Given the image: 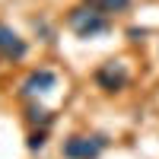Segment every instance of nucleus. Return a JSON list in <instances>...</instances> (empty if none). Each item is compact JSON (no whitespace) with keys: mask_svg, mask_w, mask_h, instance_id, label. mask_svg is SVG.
Listing matches in <instances>:
<instances>
[{"mask_svg":"<svg viewBox=\"0 0 159 159\" xmlns=\"http://www.w3.org/2000/svg\"><path fill=\"white\" fill-rule=\"evenodd\" d=\"M67 25L73 29V35H76V38H99V35H105V32L111 29L108 16H105V13H99L92 3L70 10V16H67Z\"/></svg>","mask_w":159,"mask_h":159,"instance_id":"nucleus-1","label":"nucleus"},{"mask_svg":"<svg viewBox=\"0 0 159 159\" xmlns=\"http://www.w3.org/2000/svg\"><path fill=\"white\" fill-rule=\"evenodd\" d=\"M105 147H108V140L102 134H89V137L80 134L64 143V159H99Z\"/></svg>","mask_w":159,"mask_h":159,"instance_id":"nucleus-2","label":"nucleus"},{"mask_svg":"<svg viewBox=\"0 0 159 159\" xmlns=\"http://www.w3.org/2000/svg\"><path fill=\"white\" fill-rule=\"evenodd\" d=\"M127 80H130V73H127V67H124L121 61H105L102 67L96 70V83H99L105 92H118V89H124Z\"/></svg>","mask_w":159,"mask_h":159,"instance_id":"nucleus-3","label":"nucleus"},{"mask_svg":"<svg viewBox=\"0 0 159 159\" xmlns=\"http://www.w3.org/2000/svg\"><path fill=\"white\" fill-rule=\"evenodd\" d=\"M25 51H29L25 38L16 29H10L7 22H0V57H3V61H22Z\"/></svg>","mask_w":159,"mask_h":159,"instance_id":"nucleus-4","label":"nucleus"},{"mask_svg":"<svg viewBox=\"0 0 159 159\" xmlns=\"http://www.w3.org/2000/svg\"><path fill=\"white\" fill-rule=\"evenodd\" d=\"M54 86H57V73L48 70V67H38L22 80V96H45Z\"/></svg>","mask_w":159,"mask_h":159,"instance_id":"nucleus-5","label":"nucleus"},{"mask_svg":"<svg viewBox=\"0 0 159 159\" xmlns=\"http://www.w3.org/2000/svg\"><path fill=\"white\" fill-rule=\"evenodd\" d=\"M92 7H96L99 13H105V16H108V13H124L127 7H130V0H89Z\"/></svg>","mask_w":159,"mask_h":159,"instance_id":"nucleus-6","label":"nucleus"},{"mask_svg":"<svg viewBox=\"0 0 159 159\" xmlns=\"http://www.w3.org/2000/svg\"><path fill=\"white\" fill-rule=\"evenodd\" d=\"M25 118H29V124H42V127H45V124H51V111H48V108H42V105H32Z\"/></svg>","mask_w":159,"mask_h":159,"instance_id":"nucleus-7","label":"nucleus"},{"mask_svg":"<svg viewBox=\"0 0 159 159\" xmlns=\"http://www.w3.org/2000/svg\"><path fill=\"white\" fill-rule=\"evenodd\" d=\"M42 147H45V130H38V134L29 137V150L35 153V150H42Z\"/></svg>","mask_w":159,"mask_h":159,"instance_id":"nucleus-8","label":"nucleus"}]
</instances>
